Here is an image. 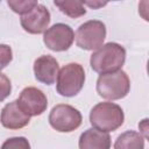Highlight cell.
Masks as SVG:
<instances>
[{"instance_id": "obj_13", "label": "cell", "mask_w": 149, "mask_h": 149, "mask_svg": "<svg viewBox=\"0 0 149 149\" xmlns=\"http://www.w3.org/2000/svg\"><path fill=\"white\" fill-rule=\"evenodd\" d=\"M114 149H144V137L141 133L127 130L118 136Z\"/></svg>"}, {"instance_id": "obj_19", "label": "cell", "mask_w": 149, "mask_h": 149, "mask_svg": "<svg viewBox=\"0 0 149 149\" xmlns=\"http://www.w3.org/2000/svg\"><path fill=\"white\" fill-rule=\"evenodd\" d=\"M83 5H87V6H90V7H92V8H99V7H102V6H105L106 5V2H101V1H84V2H81Z\"/></svg>"}, {"instance_id": "obj_6", "label": "cell", "mask_w": 149, "mask_h": 149, "mask_svg": "<svg viewBox=\"0 0 149 149\" xmlns=\"http://www.w3.org/2000/svg\"><path fill=\"white\" fill-rule=\"evenodd\" d=\"M83 121L81 113L71 105L59 104L52 107L49 114L50 126L61 133H70L77 129Z\"/></svg>"}, {"instance_id": "obj_1", "label": "cell", "mask_w": 149, "mask_h": 149, "mask_svg": "<svg viewBox=\"0 0 149 149\" xmlns=\"http://www.w3.org/2000/svg\"><path fill=\"white\" fill-rule=\"evenodd\" d=\"M126 61V49L115 42H108L97 49L90 58V65L97 73L104 74L121 70Z\"/></svg>"}, {"instance_id": "obj_16", "label": "cell", "mask_w": 149, "mask_h": 149, "mask_svg": "<svg viewBox=\"0 0 149 149\" xmlns=\"http://www.w3.org/2000/svg\"><path fill=\"white\" fill-rule=\"evenodd\" d=\"M0 149H30L29 141L23 136H14L7 139Z\"/></svg>"}, {"instance_id": "obj_3", "label": "cell", "mask_w": 149, "mask_h": 149, "mask_svg": "<svg viewBox=\"0 0 149 149\" xmlns=\"http://www.w3.org/2000/svg\"><path fill=\"white\" fill-rule=\"evenodd\" d=\"M130 90L128 74L122 71H115L100 74L97 80V93L108 100H119L125 98Z\"/></svg>"}, {"instance_id": "obj_9", "label": "cell", "mask_w": 149, "mask_h": 149, "mask_svg": "<svg viewBox=\"0 0 149 149\" xmlns=\"http://www.w3.org/2000/svg\"><path fill=\"white\" fill-rule=\"evenodd\" d=\"M20 23L29 34H42L50 23V13L44 5L38 3L29 13L21 15Z\"/></svg>"}, {"instance_id": "obj_8", "label": "cell", "mask_w": 149, "mask_h": 149, "mask_svg": "<svg viewBox=\"0 0 149 149\" xmlns=\"http://www.w3.org/2000/svg\"><path fill=\"white\" fill-rule=\"evenodd\" d=\"M17 100L19 106L29 116H37L45 112L48 107V99L45 94L37 87L28 86L24 87Z\"/></svg>"}, {"instance_id": "obj_17", "label": "cell", "mask_w": 149, "mask_h": 149, "mask_svg": "<svg viewBox=\"0 0 149 149\" xmlns=\"http://www.w3.org/2000/svg\"><path fill=\"white\" fill-rule=\"evenodd\" d=\"M13 59V52L9 45L0 44V71L5 69Z\"/></svg>"}, {"instance_id": "obj_7", "label": "cell", "mask_w": 149, "mask_h": 149, "mask_svg": "<svg viewBox=\"0 0 149 149\" xmlns=\"http://www.w3.org/2000/svg\"><path fill=\"white\" fill-rule=\"evenodd\" d=\"M74 41V31L69 24L55 23L44 31L43 42L52 51H65Z\"/></svg>"}, {"instance_id": "obj_10", "label": "cell", "mask_w": 149, "mask_h": 149, "mask_svg": "<svg viewBox=\"0 0 149 149\" xmlns=\"http://www.w3.org/2000/svg\"><path fill=\"white\" fill-rule=\"evenodd\" d=\"M59 65L55 57L50 55H42L34 62V74L37 81L52 85L58 76Z\"/></svg>"}, {"instance_id": "obj_2", "label": "cell", "mask_w": 149, "mask_h": 149, "mask_svg": "<svg viewBox=\"0 0 149 149\" xmlns=\"http://www.w3.org/2000/svg\"><path fill=\"white\" fill-rule=\"evenodd\" d=\"M125 114L122 108L109 101L99 102L90 112V122L93 128L109 133L122 126Z\"/></svg>"}, {"instance_id": "obj_20", "label": "cell", "mask_w": 149, "mask_h": 149, "mask_svg": "<svg viewBox=\"0 0 149 149\" xmlns=\"http://www.w3.org/2000/svg\"><path fill=\"white\" fill-rule=\"evenodd\" d=\"M147 123H148V119H144L140 125H139V127H140V129H142V136L144 137V140L148 137V135H147V130H148V127H147Z\"/></svg>"}, {"instance_id": "obj_14", "label": "cell", "mask_w": 149, "mask_h": 149, "mask_svg": "<svg viewBox=\"0 0 149 149\" xmlns=\"http://www.w3.org/2000/svg\"><path fill=\"white\" fill-rule=\"evenodd\" d=\"M55 6L59 8V10L72 17V19H77V17H80L83 15L86 14V9L84 7V5L81 3V1H68V0H64V1H54Z\"/></svg>"}, {"instance_id": "obj_18", "label": "cell", "mask_w": 149, "mask_h": 149, "mask_svg": "<svg viewBox=\"0 0 149 149\" xmlns=\"http://www.w3.org/2000/svg\"><path fill=\"white\" fill-rule=\"evenodd\" d=\"M12 92V84L9 78L0 72V102L3 101Z\"/></svg>"}, {"instance_id": "obj_4", "label": "cell", "mask_w": 149, "mask_h": 149, "mask_svg": "<svg viewBox=\"0 0 149 149\" xmlns=\"http://www.w3.org/2000/svg\"><path fill=\"white\" fill-rule=\"evenodd\" d=\"M84 83V68L78 63H69L64 65L58 72L56 91L62 97H74L81 91Z\"/></svg>"}, {"instance_id": "obj_15", "label": "cell", "mask_w": 149, "mask_h": 149, "mask_svg": "<svg viewBox=\"0 0 149 149\" xmlns=\"http://www.w3.org/2000/svg\"><path fill=\"white\" fill-rule=\"evenodd\" d=\"M7 5L12 8L13 12L20 15H24L29 13L35 6H37L38 2L35 0H8Z\"/></svg>"}, {"instance_id": "obj_5", "label": "cell", "mask_w": 149, "mask_h": 149, "mask_svg": "<svg viewBox=\"0 0 149 149\" xmlns=\"http://www.w3.org/2000/svg\"><path fill=\"white\" fill-rule=\"evenodd\" d=\"M76 44L84 50L99 49L106 38V26L99 20H90L79 26L74 35Z\"/></svg>"}, {"instance_id": "obj_11", "label": "cell", "mask_w": 149, "mask_h": 149, "mask_svg": "<svg viewBox=\"0 0 149 149\" xmlns=\"http://www.w3.org/2000/svg\"><path fill=\"white\" fill-rule=\"evenodd\" d=\"M30 121V116L22 111L19 106L17 100L10 101L1 111L0 114V122L7 129H21L26 127Z\"/></svg>"}, {"instance_id": "obj_12", "label": "cell", "mask_w": 149, "mask_h": 149, "mask_svg": "<svg viewBox=\"0 0 149 149\" xmlns=\"http://www.w3.org/2000/svg\"><path fill=\"white\" fill-rule=\"evenodd\" d=\"M78 146L79 149H111V136L92 127L81 133Z\"/></svg>"}]
</instances>
